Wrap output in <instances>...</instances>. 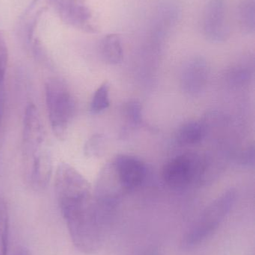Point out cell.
<instances>
[{
    "instance_id": "30bf717a",
    "label": "cell",
    "mask_w": 255,
    "mask_h": 255,
    "mask_svg": "<svg viewBox=\"0 0 255 255\" xmlns=\"http://www.w3.org/2000/svg\"><path fill=\"white\" fill-rule=\"evenodd\" d=\"M100 52L105 61L110 64H118L124 58L122 43L118 34H109L103 37L100 43Z\"/></svg>"
},
{
    "instance_id": "9c48e42d",
    "label": "cell",
    "mask_w": 255,
    "mask_h": 255,
    "mask_svg": "<svg viewBox=\"0 0 255 255\" xmlns=\"http://www.w3.org/2000/svg\"><path fill=\"white\" fill-rule=\"evenodd\" d=\"M209 74V66L202 57H194L186 64L182 73V87L190 95L203 91Z\"/></svg>"
},
{
    "instance_id": "2e32d148",
    "label": "cell",
    "mask_w": 255,
    "mask_h": 255,
    "mask_svg": "<svg viewBox=\"0 0 255 255\" xmlns=\"http://www.w3.org/2000/svg\"><path fill=\"white\" fill-rule=\"evenodd\" d=\"M103 138L102 135H94L87 142L85 152L88 156H99L103 151Z\"/></svg>"
},
{
    "instance_id": "ac0fdd59",
    "label": "cell",
    "mask_w": 255,
    "mask_h": 255,
    "mask_svg": "<svg viewBox=\"0 0 255 255\" xmlns=\"http://www.w3.org/2000/svg\"><path fill=\"white\" fill-rule=\"evenodd\" d=\"M239 163L244 166H253L255 164L254 146L250 147L244 150L239 157Z\"/></svg>"
},
{
    "instance_id": "7a4b0ae2",
    "label": "cell",
    "mask_w": 255,
    "mask_h": 255,
    "mask_svg": "<svg viewBox=\"0 0 255 255\" xmlns=\"http://www.w3.org/2000/svg\"><path fill=\"white\" fill-rule=\"evenodd\" d=\"M235 200L236 193L231 190L210 204L184 235L183 250H193L211 238L229 215Z\"/></svg>"
},
{
    "instance_id": "3957f363",
    "label": "cell",
    "mask_w": 255,
    "mask_h": 255,
    "mask_svg": "<svg viewBox=\"0 0 255 255\" xmlns=\"http://www.w3.org/2000/svg\"><path fill=\"white\" fill-rule=\"evenodd\" d=\"M45 95L51 128L57 139L64 140L76 112V102L65 82L58 78L46 80Z\"/></svg>"
},
{
    "instance_id": "4fadbf2b",
    "label": "cell",
    "mask_w": 255,
    "mask_h": 255,
    "mask_svg": "<svg viewBox=\"0 0 255 255\" xmlns=\"http://www.w3.org/2000/svg\"><path fill=\"white\" fill-rule=\"evenodd\" d=\"M240 28L247 34H253L255 30V1L241 0L238 9Z\"/></svg>"
},
{
    "instance_id": "d6986e66",
    "label": "cell",
    "mask_w": 255,
    "mask_h": 255,
    "mask_svg": "<svg viewBox=\"0 0 255 255\" xmlns=\"http://www.w3.org/2000/svg\"><path fill=\"white\" fill-rule=\"evenodd\" d=\"M4 106V92L2 83H0V124L1 122Z\"/></svg>"
},
{
    "instance_id": "52a82bcc",
    "label": "cell",
    "mask_w": 255,
    "mask_h": 255,
    "mask_svg": "<svg viewBox=\"0 0 255 255\" xmlns=\"http://www.w3.org/2000/svg\"><path fill=\"white\" fill-rule=\"evenodd\" d=\"M227 0H208L203 14V32L213 43H223L230 36Z\"/></svg>"
},
{
    "instance_id": "e0dca14e",
    "label": "cell",
    "mask_w": 255,
    "mask_h": 255,
    "mask_svg": "<svg viewBox=\"0 0 255 255\" xmlns=\"http://www.w3.org/2000/svg\"><path fill=\"white\" fill-rule=\"evenodd\" d=\"M7 59H8V54H7V46L4 38L0 34V83H2L4 80L6 69H7Z\"/></svg>"
},
{
    "instance_id": "ffe728a7",
    "label": "cell",
    "mask_w": 255,
    "mask_h": 255,
    "mask_svg": "<svg viewBox=\"0 0 255 255\" xmlns=\"http://www.w3.org/2000/svg\"><path fill=\"white\" fill-rule=\"evenodd\" d=\"M14 255H30V254L27 250H25V249L21 248L19 249V250L16 252Z\"/></svg>"
},
{
    "instance_id": "8992f818",
    "label": "cell",
    "mask_w": 255,
    "mask_h": 255,
    "mask_svg": "<svg viewBox=\"0 0 255 255\" xmlns=\"http://www.w3.org/2000/svg\"><path fill=\"white\" fill-rule=\"evenodd\" d=\"M46 139V133L37 109L34 105H29L24 116L23 148L30 165L51 155Z\"/></svg>"
},
{
    "instance_id": "ba28073f",
    "label": "cell",
    "mask_w": 255,
    "mask_h": 255,
    "mask_svg": "<svg viewBox=\"0 0 255 255\" xmlns=\"http://www.w3.org/2000/svg\"><path fill=\"white\" fill-rule=\"evenodd\" d=\"M112 165L123 188L132 190L139 187L146 176L145 165L136 157L120 155Z\"/></svg>"
},
{
    "instance_id": "7c38bea8",
    "label": "cell",
    "mask_w": 255,
    "mask_h": 255,
    "mask_svg": "<svg viewBox=\"0 0 255 255\" xmlns=\"http://www.w3.org/2000/svg\"><path fill=\"white\" fill-rule=\"evenodd\" d=\"M206 130L203 124L191 121L183 125L178 132V140L184 145L199 143L205 137Z\"/></svg>"
},
{
    "instance_id": "5b68a950",
    "label": "cell",
    "mask_w": 255,
    "mask_h": 255,
    "mask_svg": "<svg viewBox=\"0 0 255 255\" xmlns=\"http://www.w3.org/2000/svg\"><path fill=\"white\" fill-rule=\"evenodd\" d=\"M203 170L200 157L193 153L182 154L165 165L163 181L171 188L182 190L201 176Z\"/></svg>"
},
{
    "instance_id": "8fae6325",
    "label": "cell",
    "mask_w": 255,
    "mask_h": 255,
    "mask_svg": "<svg viewBox=\"0 0 255 255\" xmlns=\"http://www.w3.org/2000/svg\"><path fill=\"white\" fill-rule=\"evenodd\" d=\"M42 0H33L21 20V31L28 41H31L37 21L44 10Z\"/></svg>"
},
{
    "instance_id": "6da1fadb",
    "label": "cell",
    "mask_w": 255,
    "mask_h": 255,
    "mask_svg": "<svg viewBox=\"0 0 255 255\" xmlns=\"http://www.w3.org/2000/svg\"><path fill=\"white\" fill-rule=\"evenodd\" d=\"M58 204L75 247L85 254L98 251L106 224L91 194L64 199Z\"/></svg>"
},
{
    "instance_id": "277c9868",
    "label": "cell",
    "mask_w": 255,
    "mask_h": 255,
    "mask_svg": "<svg viewBox=\"0 0 255 255\" xmlns=\"http://www.w3.org/2000/svg\"><path fill=\"white\" fill-rule=\"evenodd\" d=\"M64 23L88 34L100 31L98 22L87 0H45Z\"/></svg>"
},
{
    "instance_id": "5bb4252c",
    "label": "cell",
    "mask_w": 255,
    "mask_h": 255,
    "mask_svg": "<svg viewBox=\"0 0 255 255\" xmlns=\"http://www.w3.org/2000/svg\"><path fill=\"white\" fill-rule=\"evenodd\" d=\"M9 211L7 202L0 197V255H7L9 235Z\"/></svg>"
},
{
    "instance_id": "9a60e30c",
    "label": "cell",
    "mask_w": 255,
    "mask_h": 255,
    "mask_svg": "<svg viewBox=\"0 0 255 255\" xmlns=\"http://www.w3.org/2000/svg\"><path fill=\"white\" fill-rule=\"evenodd\" d=\"M109 103V85L107 82H104L94 93L90 109L92 114L97 115L107 109Z\"/></svg>"
}]
</instances>
